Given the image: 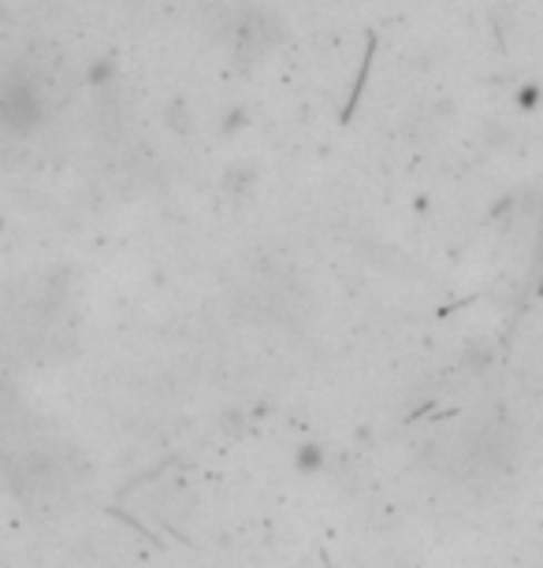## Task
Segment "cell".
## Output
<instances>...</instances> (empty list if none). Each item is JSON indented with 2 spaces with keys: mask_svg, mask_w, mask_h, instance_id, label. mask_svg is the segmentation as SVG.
Here are the masks:
<instances>
[{
  "mask_svg": "<svg viewBox=\"0 0 543 568\" xmlns=\"http://www.w3.org/2000/svg\"><path fill=\"white\" fill-rule=\"evenodd\" d=\"M0 123L12 134H34L46 123V90L30 68H8L0 74Z\"/></svg>",
  "mask_w": 543,
  "mask_h": 568,
  "instance_id": "cell-1",
  "label": "cell"
}]
</instances>
